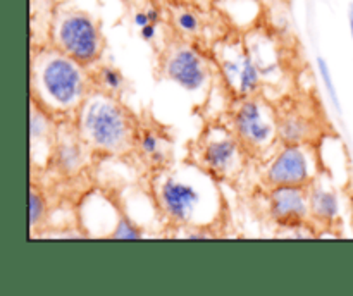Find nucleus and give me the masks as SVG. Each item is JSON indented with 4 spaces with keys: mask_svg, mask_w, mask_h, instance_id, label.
I'll return each mask as SVG.
<instances>
[{
    "mask_svg": "<svg viewBox=\"0 0 353 296\" xmlns=\"http://www.w3.org/2000/svg\"><path fill=\"white\" fill-rule=\"evenodd\" d=\"M95 88L88 67L62 54L54 45L31 48V102L52 116H72Z\"/></svg>",
    "mask_w": 353,
    "mask_h": 296,
    "instance_id": "1",
    "label": "nucleus"
},
{
    "mask_svg": "<svg viewBox=\"0 0 353 296\" xmlns=\"http://www.w3.org/2000/svg\"><path fill=\"white\" fill-rule=\"evenodd\" d=\"M164 172L155 182V196L165 219L181 227H209L221 213L216 178L199 164Z\"/></svg>",
    "mask_w": 353,
    "mask_h": 296,
    "instance_id": "2",
    "label": "nucleus"
},
{
    "mask_svg": "<svg viewBox=\"0 0 353 296\" xmlns=\"http://www.w3.org/2000/svg\"><path fill=\"white\" fill-rule=\"evenodd\" d=\"M74 126L81 140L99 154L123 155L137 147V117L119 100L93 88L74 114Z\"/></svg>",
    "mask_w": 353,
    "mask_h": 296,
    "instance_id": "3",
    "label": "nucleus"
},
{
    "mask_svg": "<svg viewBox=\"0 0 353 296\" xmlns=\"http://www.w3.org/2000/svg\"><path fill=\"white\" fill-rule=\"evenodd\" d=\"M48 43L85 67L95 65L105 50V38L95 17L72 6H55Z\"/></svg>",
    "mask_w": 353,
    "mask_h": 296,
    "instance_id": "4",
    "label": "nucleus"
},
{
    "mask_svg": "<svg viewBox=\"0 0 353 296\" xmlns=\"http://www.w3.org/2000/svg\"><path fill=\"white\" fill-rule=\"evenodd\" d=\"M233 133L241 147L250 154H262L265 148L278 141V119L265 102L257 96H247L234 109Z\"/></svg>",
    "mask_w": 353,
    "mask_h": 296,
    "instance_id": "5",
    "label": "nucleus"
},
{
    "mask_svg": "<svg viewBox=\"0 0 353 296\" xmlns=\"http://www.w3.org/2000/svg\"><path fill=\"white\" fill-rule=\"evenodd\" d=\"M243 150L236 134L224 127H210L196 145V164L216 179H224L240 171Z\"/></svg>",
    "mask_w": 353,
    "mask_h": 296,
    "instance_id": "6",
    "label": "nucleus"
},
{
    "mask_svg": "<svg viewBox=\"0 0 353 296\" xmlns=\"http://www.w3.org/2000/svg\"><path fill=\"white\" fill-rule=\"evenodd\" d=\"M317 179L314 154L305 145H283L272 157L264 174V181L269 188L276 186H299L310 188Z\"/></svg>",
    "mask_w": 353,
    "mask_h": 296,
    "instance_id": "7",
    "label": "nucleus"
},
{
    "mask_svg": "<svg viewBox=\"0 0 353 296\" xmlns=\"http://www.w3.org/2000/svg\"><path fill=\"white\" fill-rule=\"evenodd\" d=\"M162 78L176 83L188 93H199L209 83V64L188 45L169 48L161 62Z\"/></svg>",
    "mask_w": 353,
    "mask_h": 296,
    "instance_id": "8",
    "label": "nucleus"
},
{
    "mask_svg": "<svg viewBox=\"0 0 353 296\" xmlns=\"http://www.w3.org/2000/svg\"><path fill=\"white\" fill-rule=\"evenodd\" d=\"M269 213L278 226L300 229L310 219L309 188L276 186L269 191Z\"/></svg>",
    "mask_w": 353,
    "mask_h": 296,
    "instance_id": "9",
    "label": "nucleus"
},
{
    "mask_svg": "<svg viewBox=\"0 0 353 296\" xmlns=\"http://www.w3.org/2000/svg\"><path fill=\"white\" fill-rule=\"evenodd\" d=\"M88 150L90 147L81 140L74 123H72L71 129L55 134L50 162L62 176H76L85 167Z\"/></svg>",
    "mask_w": 353,
    "mask_h": 296,
    "instance_id": "10",
    "label": "nucleus"
},
{
    "mask_svg": "<svg viewBox=\"0 0 353 296\" xmlns=\"http://www.w3.org/2000/svg\"><path fill=\"white\" fill-rule=\"evenodd\" d=\"M309 203H310V219L316 222L331 226L334 220L340 219V198L336 191L324 188L323 184L314 181L309 188Z\"/></svg>",
    "mask_w": 353,
    "mask_h": 296,
    "instance_id": "11",
    "label": "nucleus"
},
{
    "mask_svg": "<svg viewBox=\"0 0 353 296\" xmlns=\"http://www.w3.org/2000/svg\"><path fill=\"white\" fill-rule=\"evenodd\" d=\"M314 133V123L302 114H286L278 120V138L283 145H310Z\"/></svg>",
    "mask_w": 353,
    "mask_h": 296,
    "instance_id": "12",
    "label": "nucleus"
},
{
    "mask_svg": "<svg viewBox=\"0 0 353 296\" xmlns=\"http://www.w3.org/2000/svg\"><path fill=\"white\" fill-rule=\"evenodd\" d=\"M137 148L140 150L141 157L148 160V164L154 169L168 167V162L171 158V150H169V145L164 143V138L155 129L147 127V129L138 131Z\"/></svg>",
    "mask_w": 353,
    "mask_h": 296,
    "instance_id": "13",
    "label": "nucleus"
},
{
    "mask_svg": "<svg viewBox=\"0 0 353 296\" xmlns=\"http://www.w3.org/2000/svg\"><path fill=\"white\" fill-rule=\"evenodd\" d=\"M262 83V72L261 67L255 62L252 52L245 50L243 54V65H241L240 78H238L236 85V95L241 98H247V96H255L259 93Z\"/></svg>",
    "mask_w": 353,
    "mask_h": 296,
    "instance_id": "14",
    "label": "nucleus"
},
{
    "mask_svg": "<svg viewBox=\"0 0 353 296\" xmlns=\"http://www.w3.org/2000/svg\"><path fill=\"white\" fill-rule=\"evenodd\" d=\"M93 83H95L97 88L116 96H119L126 89V78H124V74L110 64H102L97 67Z\"/></svg>",
    "mask_w": 353,
    "mask_h": 296,
    "instance_id": "15",
    "label": "nucleus"
},
{
    "mask_svg": "<svg viewBox=\"0 0 353 296\" xmlns=\"http://www.w3.org/2000/svg\"><path fill=\"white\" fill-rule=\"evenodd\" d=\"M48 213V205H47V198H45L43 191L38 189L37 186H31L30 189V227H31V234L34 233V229L41 226L47 219Z\"/></svg>",
    "mask_w": 353,
    "mask_h": 296,
    "instance_id": "16",
    "label": "nucleus"
},
{
    "mask_svg": "<svg viewBox=\"0 0 353 296\" xmlns=\"http://www.w3.org/2000/svg\"><path fill=\"white\" fill-rule=\"evenodd\" d=\"M143 236V229L126 213H121L119 220H117L116 227H114L109 237L110 240H140Z\"/></svg>",
    "mask_w": 353,
    "mask_h": 296,
    "instance_id": "17",
    "label": "nucleus"
},
{
    "mask_svg": "<svg viewBox=\"0 0 353 296\" xmlns=\"http://www.w3.org/2000/svg\"><path fill=\"white\" fill-rule=\"evenodd\" d=\"M176 28L185 34H199L202 30V19L195 10L190 9H178L172 16Z\"/></svg>",
    "mask_w": 353,
    "mask_h": 296,
    "instance_id": "18",
    "label": "nucleus"
},
{
    "mask_svg": "<svg viewBox=\"0 0 353 296\" xmlns=\"http://www.w3.org/2000/svg\"><path fill=\"white\" fill-rule=\"evenodd\" d=\"M243 54H234V57H224L221 59V72H223L224 81L228 83L231 89L236 92V85H238V78H240L241 72V65H243Z\"/></svg>",
    "mask_w": 353,
    "mask_h": 296,
    "instance_id": "19",
    "label": "nucleus"
},
{
    "mask_svg": "<svg viewBox=\"0 0 353 296\" xmlns=\"http://www.w3.org/2000/svg\"><path fill=\"white\" fill-rule=\"evenodd\" d=\"M317 69H319V74H321V78H323L324 86H326V92H327V96H330L331 103H333V107L338 110V112H341V105H340V98H338L336 86H334L333 78H331V69L323 57H317Z\"/></svg>",
    "mask_w": 353,
    "mask_h": 296,
    "instance_id": "20",
    "label": "nucleus"
},
{
    "mask_svg": "<svg viewBox=\"0 0 353 296\" xmlns=\"http://www.w3.org/2000/svg\"><path fill=\"white\" fill-rule=\"evenodd\" d=\"M157 26L159 24H154V23H148L147 26L140 28V36L141 40L145 41H155L157 40Z\"/></svg>",
    "mask_w": 353,
    "mask_h": 296,
    "instance_id": "21",
    "label": "nucleus"
},
{
    "mask_svg": "<svg viewBox=\"0 0 353 296\" xmlns=\"http://www.w3.org/2000/svg\"><path fill=\"white\" fill-rule=\"evenodd\" d=\"M150 23V19H148V14H147V9L145 10H140L138 9L137 12L133 14V24L137 28H143L147 26V24Z\"/></svg>",
    "mask_w": 353,
    "mask_h": 296,
    "instance_id": "22",
    "label": "nucleus"
},
{
    "mask_svg": "<svg viewBox=\"0 0 353 296\" xmlns=\"http://www.w3.org/2000/svg\"><path fill=\"white\" fill-rule=\"evenodd\" d=\"M147 14H148V19H150V23H154V24L161 23V10H159L155 6L148 7Z\"/></svg>",
    "mask_w": 353,
    "mask_h": 296,
    "instance_id": "23",
    "label": "nucleus"
},
{
    "mask_svg": "<svg viewBox=\"0 0 353 296\" xmlns=\"http://www.w3.org/2000/svg\"><path fill=\"white\" fill-rule=\"evenodd\" d=\"M348 21H350V31L353 38V3H350V10H348Z\"/></svg>",
    "mask_w": 353,
    "mask_h": 296,
    "instance_id": "24",
    "label": "nucleus"
}]
</instances>
